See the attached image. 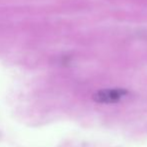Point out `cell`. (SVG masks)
Masks as SVG:
<instances>
[{"label": "cell", "mask_w": 147, "mask_h": 147, "mask_svg": "<svg viewBox=\"0 0 147 147\" xmlns=\"http://www.w3.org/2000/svg\"><path fill=\"white\" fill-rule=\"evenodd\" d=\"M125 89H103L93 95V100L99 103H113L127 95Z\"/></svg>", "instance_id": "6da1fadb"}]
</instances>
